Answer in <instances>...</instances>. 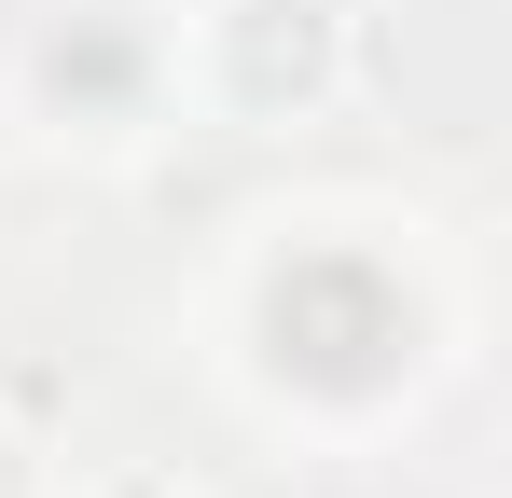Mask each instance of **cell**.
Returning <instances> with one entry per match:
<instances>
[{
	"label": "cell",
	"mask_w": 512,
	"mask_h": 498,
	"mask_svg": "<svg viewBox=\"0 0 512 498\" xmlns=\"http://www.w3.org/2000/svg\"><path fill=\"white\" fill-rule=\"evenodd\" d=\"M194 360L263 443L388 457L471 374V249L402 194H263L194 277Z\"/></svg>",
	"instance_id": "6da1fadb"
},
{
	"label": "cell",
	"mask_w": 512,
	"mask_h": 498,
	"mask_svg": "<svg viewBox=\"0 0 512 498\" xmlns=\"http://www.w3.org/2000/svg\"><path fill=\"white\" fill-rule=\"evenodd\" d=\"M0 125L56 166H153L180 125L167 0H14L0 28Z\"/></svg>",
	"instance_id": "7a4b0ae2"
},
{
	"label": "cell",
	"mask_w": 512,
	"mask_h": 498,
	"mask_svg": "<svg viewBox=\"0 0 512 498\" xmlns=\"http://www.w3.org/2000/svg\"><path fill=\"white\" fill-rule=\"evenodd\" d=\"M167 56L194 139H305L360 97V0H167Z\"/></svg>",
	"instance_id": "3957f363"
},
{
	"label": "cell",
	"mask_w": 512,
	"mask_h": 498,
	"mask_svg": "<svg viewBox=\"0 0 512 498\" xmlns=\"http://www.w3.org/2000/svg\"><path fill=\"white\" fill-rule=\"evenodd\" d=\"M56 498H208L194 471H167V457H97L84 485H56Z\"/></svg>",
	"instance_id": "277c9868"
},
{
	"label": "cell",
	"mask_w": 512,
	"mask_h": 498,
	"mask_svg": "<svg viewBox=\"0 0 512 498\" xmlns=\"http://www.w3.org/2000/svg\"><path fill=\"white\" fill-rule=\"evenodd\" d=\"M0 498H56V485H42V443L14 429V402H0Z\"/></svg>",
	"instance_id": "5b68a950"
}]
</instances>
